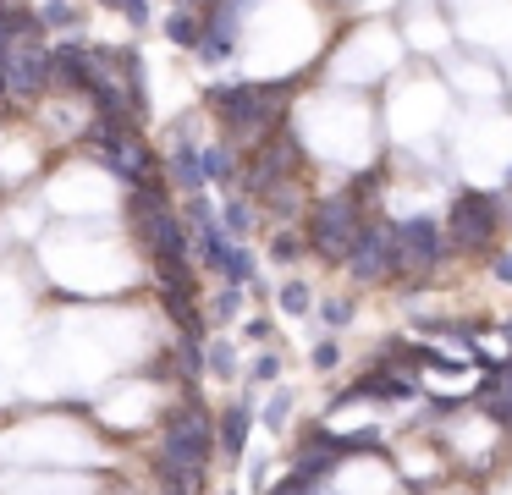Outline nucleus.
I'll return each mask as SVG.
<instances>
[{
    "instance_id": "nucleus-1",
    "label": "nucleus",
    "mask_w": 512,
    "mask_h": 495,
    "mask_svg": "<svg viewBox=\"0 0 512 495\" xmlns=\"http://www.w3.org/2000/svg\"><path fill=\"white\" fill-rule=\"evenodd\" d=\"M298 83H303V72L298 77H215V83L199 88V110L215 121L221 138L248 149L265 132H276L281 121H292Z\"/></svg>"
},
{
    "instance_id": "nucleus-2",
    "label": "nucleus",
    "mask_w": 512,
    "mask_h": 495,
    "mask_svg": "<svg viewBox=\"0 0 512 495\" xmlns=\"http://www.w3.org/2000/svg\"><path fill=\"white\" fill-rule=\"evenodd\" d=\"M215 418L210 407L199 402V385H182V396L166 407L160 418V435H155V479L160 484H182V490L199 495L204 490V473L215 462Z\"/></svg>"
},
{
    "instance_id": "nucleus-3",
    "label": "nucleus",
    "mask_w": 512,
    "mask_h": 495,
    "mask_svg": "<svg viewBox=\"0 0 512 495\" xmlns=\"http://www.w3.org/2000/svg\"><path fill=\"white\" fill-rule=\"evenodd\" d=\"M369 215H375V209H364L353 193H347V187H336V193L314 198L309 215H303V237H309V253H314L320 264H336V270H342Z\"/></svg>"
},
{
    "instance_id": "nucleus-4",
    "label": "nucleus",
    "mask_w": 512,
    "mask_h": 495,
    "mask_svg": "<svg viewBox=\"0 0 512 495\" xmlns=\"http://www.w3.org/2000/svg\"><path fill=\"white\" fill-rule=\"evenodd\" d=\"M441 226H446V248L452 253H490L501 226H507V198L485 193V187H463Z\"/></svg>"
},
{
    "instance_id": "nucleus-5",
    "label": "nucleus",
    "mask_w": 512,
    "mask_h": 495,
    "mask_svg": "<svg viewBox=\"0 0 512 495\" xmlns=\"http://www.w3.org/2000/svg\"><path fill=\"white\" fill-rule=\"evenodd\" d=\"M358 286H380V281H397V220L386 215H369L364 231H358L353 253L342 264Z\"/></svg>"
},
{
    "instance_id": "nucleus-6",
    "label": "nucleus",
    "mask_w": 512,
    "mask_h": 495,
    "mask_svg": "<svg viewBox=\"0 0 512 495\" xmlns=\"http://www.w3.org/2000/svg\"><path fill=\"white\" fill-rule=\"evenodd\" d=\"M446 226L430 215L397 220V281H430L435 264H446Z\"/></svg>"
},
{
    "instance_id": "nucleus-7",
    "label": "nucleus",
    "mask_w": 512,
    "mask_h": 495,
    "mask_svg": "<svg viewBox=\"0 0 512 495\" xmlns=\"http://www.w3.org/2000/svg\"><path fill=\"white\" fill-rule=\"evenodd\" d=\"M248 435H254V396H232L215 418V446H221L226 462H243Z\"/></svg>"
},
{
    "instance_id": "nucleus-8",
    "label": "nucleus",
    "mask_w": 512,
    "mask_h": 495,
    "mask_svg": "<svg viewBox=\"0 0 512 495\" xmlns=\"http://www.w3.org/2000/svg\"><path fill=\"white\" fill-rule=\"evenodd\" d=\"M199 160H204V182H210V193H237V176H243V149H237L232 138H204Z\"/></svg>"
},
{
    "instance_id": "nucleus-9",
    "label": "nucleus",
    "mask_w": 512,
    "mask_h": 495,
    "mask_svg": "<svg viewBox=\"0 0 512 495\" xmlns=\"http://www.w3.org/2000/svg\"><path fill=\"white\" fill-rule=\"evenodd\" d=\"M199 149L204 143H166V176H171V187H177V198H188V193H204V160H199Z\"/></svg>"
},
{
    "instance_id": "nucleus-10",
    "label": "nucleus",
    "mask_w": 512,
    "mask_h": 495,
    "mask_svg": "<svg viewBox=\"0 0 512 495\" xmlns=\"http://www.w3.org/2000/svg\"><path fill=\"white\" fill-rule=\"evenodd\" d=\"M160 33H166L171 50L193 55V50H199V39H204V17L193 6H171L166 17H160Z\"/></svg>"
},
{
    "instance_id": "nucleus-11",
    "label": "nucleus",
    "mask_w": 512,
    "mask_h": 495,
    "mask_svg": "<svg viewBox=\"0 0 512 495\" xmlns=\"http://www.w3.org/2000/svg\"><path fill=\"white\" fill-rule=\"evenodd\" d=\"M221 231L232 242H248L259 231V204L248 193H221Z\"/></svg>"
},
{
    "instance_id": "nucleus-12",
    "label": "nucleus",
    "mask_w": 512,
    "mask_h": 495,
    "mask_svg": "<svg viewBox=\"0 0 512 495\" xmlns=\"http://www.w3.org/2000/svg\"><path fill=\"white\" fill-rule=\"evenodd\" d=\"M39 17H45L50 39H67V33L89 28V0H39Z\"/></svg>"
},
{
    "instance_id": "nucleus-13",
    "label": "nucleus",
    "mask_w": 512,
    "mask_h": 495,
    "mask_svg": "<svg viewBox=\"0 0 512 495\" xmlns=\"http://www.w3.org/2000/svg\"><path fill=\"white\" fill-rule=\"evenodd\" d=\"M303 253H309L303 220H298V226H276V231H270V259H276V264H298Z\"/></svg>"
},
{
    "instance_id": "nucleus-14",
    "label": "nucleus",
    "mask_w": 512,
    "mask_h": 495,
    "mask_svg": "<svg viewBox=\"0 0 512 495\" xmlns=\"http://www.w3.org/2000/svg\"><path fill=\"white\" fill-rule=\"evenodd\" d=\"M221 281L226 286H254L259 281V264H254V253H248V242H232V253H226V264H221Z\"/></svg>"
},
{
    "instance_id": "nucleus-15",
    "label": "nucleus",
    "mask_w": 512,
    "mask_h": 495,
    "mask_svg": "<svg viewBox=\"0 0 512 495\" xmlns=\"http://www.w3.org/2000/svg\"><path fill=\"white\" fill-rule=\"evenodd\" d=\"M204 369L215 380H237V347L232 341H204Z\"/></svg>"
},
{
    "instance_id": "nucleus-16",
    "label": "nucleus",
    "mask_w": 512,
    "mask_h": 495,
    "mask_svg": "<svg viewBox=\"0 0 512 495\" xmlns=\"http://www.w3.org/2000/svg\"><path fill=\"white\" fill-rule=\"evenodd\" d=\"M276 303H281V314H309V303H314V292H309V281H303V275H287V281H281V292H276Z\"/></svg>"
},
{
    "instance_id": "nucleus-17",
    "label": "nucleus",
    "mask_w": 512,
    "mask_h": 495,
    "mask_svg": "<svg viewBox=\"0 0 512 495\" xmlns=\"http://www.w3.org/2000/svg\"><path fill=\"white\" fill-rule=\"evenodd\" d=\"M243 292L248 286H226L221 281V292L210 297V325H232V319L243 314Z\"/></svg>"
},
{
    "instance_id": "nucleus-18",
    "label": "nucleus",
    "mask_w": 512,
    "mask_h": 495,
    "mask_svg": "<svg viewBox=\"0 0 512 495\" xmlns=\"http://www.w3.org/2000/svg\"><path fill=\"white\" fill-rule=\"evenodd\" d=\"M122 22L133 33H149L155 28V0H122Z\"/></svg>"
},
{
    "instance_id": "nucleus-19",
    "label": "nucleus",
    "mask_w": 512,
    "mask_h": 495,
    "mask_svg": "<svg viewBox=\"0 0 512 495\" xmlns=\"http://www.w3.org/2000/svg\"><path fill=\"white\" fill-rule=\"evenodd\" d=\"M336 446H342V457H353V451H386V440H380V429H353V435H336Z\"/></svg>"
},
{
    "instance_id": "nucleus-20",
    "label": "nucleus",
    "mask_w": 512,
    "mask_h": 495,
    "mask_svg": "<svg viewBox=\"0 0 512 495\" xmlns=\"http://www.w3.org/2000/svg\"><path fill=\"white\" fill-rule=\"evenodd\" d=\"M309 363H314V369H320V374H331V369H336V363H342V341H336V336H325V341H314V352H309Z\"/></svg>"
},
{
    "instance_id": "nucleus-21",
    "label": "nucleus",
    "mask_w": 512,
    "mask_h": 495,
    "mask_svg": "<svg viewBox=\"0 0 512 495\" xmlns=\"http://www.w3.org/2000/svg\"><path fill=\"white\" fill-rule=\"evenodd\" d=\"M347 319H353V303H347V297H325L320 303V325L325 330H342Z\"/></svg>"
},
{
    "instance_id": "nucleus-22",
    "label": "nucleus",
    "mask_w": 512,
    "mask_h": 495,
    "mask_svg": "<svg viewBox=\"0 0 512 495\" xmlns=\"http://www.w3.org/2000/svg\"><path fill=\"white\" fill-rule=\"evenodd\" d=\"M287 418H292V391H276L265 402V429H287Z\"/></svg>"
},
{
    "instance_id": "nucleus-23",
    "label": "nucleus",
    "mask_w": 512,
    "mask_h": 495,
    "mask_svg": "<svg viewBox=\"0 0 512 495\" xmlns=\"http://www.w3.org/2000/svg\"><path fill=\"white\" fill-rule=\"evenodd\" d=\"M248 380H254V385H270V380H281V358H276V352H259V358L248 363Z\"/></svg>"
},
{
    "instance_id": "nucleus-24",
    "label": "nucleus",
    "mask_w": 512,
    "mask_h": 495,
    "mask_svg": "<svg viewBox=\"0 0 512 495\" xmlns=\"http://www.w3.org/2000/svg\"><path fill=\"white\" fill-rule=\"evenodd\" d=\"M490 270H496V281H507V286H512V248H507V253H496V264H490Z\"/></svg>"
},
{
    "instance_id": "nucleus-25",
    "label": "nucleus",
    "mask_w": 512,
    "mask_h": 495,
    "mask_svg": "<svg viewBox=\"0 0 512 495\" xmlns=\"http://www.w3.org/2000/svg\"><path fill=\"white\" fill-rule=\"evenodd\" d=\"M243 336H248V341H265V336H270V319H248Z\"/></svg>"
},
{
    "instance_id": "nucleus-26",
    "label": "nucleus",
    "mask_w": 512,
    "mask_h": 495,
    "mask_svg": "<svg viewBox=\"0 0 512 495\" xmlns=\"http://www.w3.org/2000/svg\"><path fill=\"white\" fill-rule=\"evenodd\" d=\"M89 6H100V11H116V17H122V0H89Z\"/></svg>"
},
{
    "instance_id": "nucleus-27",
    "label": "nucleus",
    "mask_w": 512,
    "mask_h": 495,
    "mask_svg": "<svg viewBox=\"0 0 512 495\" xmlns=\"http://www.w3.org/2000/svg\"><path fill=\"white\" fill-rule=\"evenodd\" d=\"M501 336H507V347H512V319H507V325H501Z\"/></svg>"
},
{
    "instance_id": "nucleus-28",
    "label": "nucleus",
    "mask_w": 512,
    "mask_h": 495,
    "mask_svg": "<svg viewBox=\"0 0 512 495\" xmlns=\"http://www.w3.org/2000/svg\"><path fill=\"white\" fill-rule=\"evenodd\" d=\"M171 6H193V0H171Z\"/></svg>"
},
{
    "instance_id": "nucleus-29",
    "label": "nucleus",
    "mask_w": 512,
    "mask_h": 495,
    "mask_svg": "<svg viewBox=\"0 0 512 495\" xmlns=\"http://www.w3.org/2000/svg\"><path fill=\"white\" fill-rule=\"evenodd\" d=\"M507 193H512V176H507Z\"/></svg>"
}]
</instances>
